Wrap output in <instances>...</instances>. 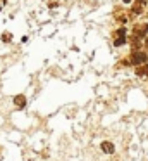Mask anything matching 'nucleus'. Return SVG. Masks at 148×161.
Masks as SVG:
<instances>
[{"instance_id": "nucleus-1", "label": "nucleus", "mask_w": 148, "mask_h": 161, "mask_svg": "<svg viewBox=\"0 0 148 161\" xmlns=\"http://www.w3.org/2000/svg\"><path fill=\"white\" fill-rule=\"evenodd\" d=\"M133 63H134V64L146 63V54H143V52H134V54H133Z\"/></svg>"}, {"instance_id": "nucleus-2", "label": "nucleus", "mask_w": 148, "mask_h": 161, "mask_svg": "<svg viewBox=\"0 0 148 161\" xmlns=\"http://www.w3.org/2000/svg\"><path fill=\"white\" fill-rule=\"evenodd\" d=\"M117 36H119V38L114 42V45H115V47L124 45V43H126V31H124V30H119V31H117Z\"/></svg>"}, {"instance_id": "nucleus-3", "label": "nucleus", "mask_w": 148, "mask_h": 161, "mask_svg": "<svg viewBox=\"0 0 148 161\" xmlns=\"http://www.w3.org/2000/svg\"><path fill=\"white\" fill-rule=\"evenodd\" d=\"M102 151L107 154H112L114 151H115V147H114L112 142H102Z\"/></svg>"}, {"instance_id": "nucleus-4", "label": "nucleus", "mask_w": 148, "mask_h": 161, "mask_svg": "<svg viewBox=\"0 0 148 161\" xmlns=\"http://www.w3.org/2000/svg\"><path fill=\"white\" fill-rule=\"evenodd\" d=\"M14 104H16L17 108L23 109L24 106H26V97H24V95H17V97H14Z\"/></svg>"}]
</instances>
